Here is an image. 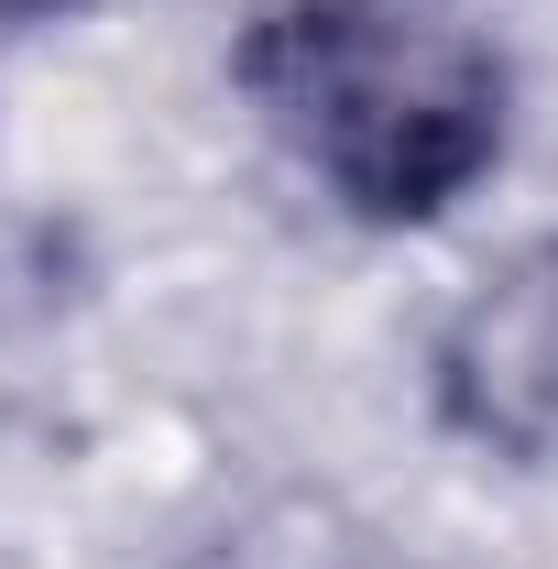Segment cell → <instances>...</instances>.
Wrapping results in <instances>:
<instances>
[{"instance_id":"obj_1","label":"cell","mask_w":558,"mask_h":569,"mask_svg":"<svg viewBox=\"0 0 558 569\" xmlns=\"http://www.w3.org/2000/svg\"><path fill=\"white\" fill-rule=\"evenodd\" d=\"M230 77L296 176L372 230L449 219L515 142V67L449 0H263Z\"/></svg>"},{"instance_id":"obj_2","label":"cell","mask_w":558,"mask_h":569,"mask_svg":"<svg viewBox=\"0 0 558 569\" xmlns=\"http://www.w3.org/2000/svg\"><path fill=\"white\" fill-rule=\"evenodd\" d=\"M427 395L492 460L558 471V230L515 241L449 318L427 351Z\"/></svg>"},{"instance_id":"obj_3","label":"cell","mask_w":558,"mask_h":569,"mask_svg":"<svg viewBox=\"0 0 558 569\" xmlns=\"http://www.w3.org/2000/svg\"><path fill=\"white\" fill-rule=\"evenodd\" d=\"M0 11H56L67 22V11H99V0H0Z\"/></svg>"}]
</instances>
